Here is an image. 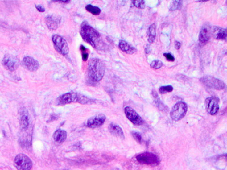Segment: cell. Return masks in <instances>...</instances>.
I'll return each instance as SVG.
<instances>
[{"label": "cell", "instance_id": "cell-24", "mask_svg": "<svg viewBox=\"0 0 227 170\" xmlns=\"http://www.w3.org/2000/svg\"><path fill=\"white\" fill-rule=\"evenodd\" d=\"M182 6V2L180 1H174L173 2L169 7L170 11H175L177 10H180Z\"/></svg>", "mask_w": 227, "mask_h": 170}, {"label": "cell", "instance_id": "cell-5", "mask_svg": "<svg viewBox=\"0 0 227 170\" xmlns=\"http://www.w3.org/2000/svg\"><path fill=\"white\" fill-rule=\"evenodd\" d=\"M14 164L18 170H31L33 166L31 160L23 154H19L15 157Z\"/></svg>", "mask_w": 227, "mask_h": 170}, {"label": "cell", "instance_id": "cell-4", "mask_svg": "<svg viewBox=\"0 0 227 170\" xmlns=\"http://www.w3.org/2000/svg\"><path fill=\"white\" fill-rule=\"evenodd\" d=\"M52 41H53L55 49L59 53L64 56H66L68 54L69 48L68 43L64 38L58 35H54L52 37Z\"/></svg>", "mask_w": 227, "mask_h": 170}, {"label": "cell", "instance_id": "cell-25", "mask_svg": "<svg viewBox=\"0 0 227 170\" xmlns=\"http://www.w3.org/2000/svg\"><path fill=\"white\" fill-rule=\"evenodd\" d=\"M78 102L80 104H89V103H93V101L92 99H90L88 97H86L85 96L79 95L78 94Z\"/></svg>", "mask_w": 227, "mask_h": 170}, {"label": "cell", "instance_id": "cell-1", "mask_svg": "<svg viewBox=\"0 0 227 170\" xmlns=\"http://www.w3.org/2000/svg\"><path fill=\"white\" fill-rule=\"evenodd\" d=\"M80 35L83 40L95 49H97L100 43V35L96 30L86 22L81 25Z\"/></svg>", "mask_w": 227, "mask_h": 170}, {"label": "cell", "instance_id": "cell-26", "mask_svg": "<svg viewBox=\"0 0 227 170\" xmlns=\"http://www.w3.org/2000/svg\"><path fill=\"white\" fill-rule=\"evenodd\" d=\"M173 90V86L171 85L163 86L160 87L159 89V92L160 94H165L167 93L172 92Z\"/></svg>", "mask_w": 227, "mask_h": 170}, {"label": "cell", "instance_id": "cell-15", "mask_svg": "<svg viewBox=\"0 0 227 170\" xmlns=\"http://www.w3.org/2000/svg\"><path fill=\"white\" fill-rule=\"evenodd\" d=\"M119 48L122 51H123L127 54L132 55L134 53H136L137 52L136 49H135L134 47L131 46L127 42L124 40H121L120 41Z\"/></svg>", "mask_w": 227, "mask_h": 170}, {"label": "cell", "instance_id": "cell-9", "mask_svg": "<svg viewBox=\"0 0 227 170\" xmlns=\"http://www.w3.org/2000/svg\"><path fill=\"white\" fill-rule=\"evenodd\" d=\"M124 112L128 119L132 122L137 126L142 125L143 124V120L138 113L133 108L130 106H126L124 108Z\"/></svg>", "mask_w": 227, "mask_h": 170}, {"label": "cell", "instance_id": "cell-22", "mask_svg": "<svg viewBox=\"0 0 227 170\" xmlns=\"http://www.w3.org/2000/svg\"><path fill=\"white\" fill-rule=\"evenodd\" d=\"M153 95H154V97L155 98V104L157 107H158L159 108V110H161V111H166L168 110L167 107L164 105V104L160 101L159 98H158V94H157V93H155V91H153Z\"/></svg>", "mask_w": 227, "mask_h": 170}, {"label": "cell", "instance_id": "cell-33", "mask_svg": "<svg viewBox=\"0 0 227 170\" xmlns=\"http://www.w3.org/2000/svg\"><path fill=\"white\" fill-rule=\"evenodd\" d=\"M175 47L176 49H180L181 47V43L179 41H175Z\"/></svg>", "mask_w": 227, "mask_h": 170}, {"label": "cell", "instance_id": "cell-14", "mask_svg": "<svg viewBox=\"0 0 227 170\" xmlns=\"http://www.w3.org/2000/svg\"><path fill=\"white\" fill-rule=\"evenodd\" d=\"M45 23L48 28L51 31H54L58 27L60 23V19L57 16L48 15L45 18Z\"/></svg>", "mask_w": 227, "mask_h": 170}, {"label": "cell", "instance_id": "cell-10", "mask_svg": "<svg viewBox=\"0 0 227 170\" xmlns=\"http://www.w3.org/2000/svg\"><path fill=\"white\" fill-rule=\"evenodd\" d=\"M78 94L76 93L71 92L64 94L59 97L56 100V103L58 105H65L72 102H78Z\"/></svg>", "mask_w": 227, "mask_h": 170}, {"label": "cell", "instance_id": "cell-29", "mask_svg": "<svg viewBox=\"0 0 227 170\" xmlns=\"http://www.w3.org/2000/svg\"><path fill=\"white\" fill-rule=\"evenodd\" d=\"M132 3L134 4V6L139 9H143L146 7L145 2L144 1H134L132 2Z\"/></svg>", "mask_w": 227, "mask_h": 170}, {"label": "cell", "instance_id": "cell-11", "mask_svg": "<svg viewBox=\"0 0 227 170\" xmlns=\"http://www.w3.org/2000/svg\"><path fill=\"white\" fill-rule=\"evenodd\" d=\"M106 120V116L100 114L93 117H91L86 122V126L90 128H97L101 126Z\"/></svg>", "mask_w": 227, "mask_h": 170}, {"label": "cell", "instance_id": "cell-19", "mask_svg": "<svg viewBox=\"0 0 227 170\" xmlns=\"http://www.w3.org/2000/svg\"><path fill=\"white\" fill-rule=\"evenodd\" d=\"M110 132L114 135V136L120 138H124V134L123 131H122V128L116 124H111L110 126Z\"/></svg>", "mask_w": 227, "mask_h": 170}, {"label": "cell", "instance_id": "cell-21", "mask_svg": "<svg viewBox=\"0 0 227 170\" xmlns=\"http://www.w3.org/2000/svg\"><path fill=\"white\" fill-rule=\"evenodd\" d=\"M147 37L148 41L150 43H153L154 42L156 37V26L155 24H152L150 26L147 30Z\"/></svg>", "mask_w": 227, "mask_h": 170}, {"label": "cell", "instance_id": "cell-2", "mask_svg": "<svg viewBox=\"0 0 227 170\" xmlns=\"http://www.w3.org/2000/svg\"><path fill=\"white\" fill-rule=\"evenodd\" d=\"M105 73V67L101 60L94 58L89 63V75L92 81L98 82L101 81Z\"/></svg>", "mask_w": 227, "mask_h": 170}, {"label": "cell", "instance_id": "cell-35", "mask_svg": "<svg viewBox=\"0 0 227 170\" xmlns=\"http://www.w3.org/2000/svg\"><path fill=\"white\" fill-rule=\"evenodd\" d=\"M226 159H227V155H226Z\"/></svg>", "mask_w": 227, "mask_h": 170}, {"label": "cell", "instance_id": "cell-3", "mask_svg": "<svg viewBox=\"0 0 227 170\" xmlns=\"http://www.w3.org/2000/svg\"><path fill=\"white\" fill-rule=\"evenodd\" d=\"M187 105L183 102H179L174 105L170 112V116L174 121H179L186 114Z\"/></svg>", "mask_w": 227, "mask_h": 170}, {"label": "cell", "instance_id": "cell-18", "mask_svg": "<svg viewBox=\"0 0 227 170\" xmlns=\"http://www.w3.org/2000/svg\"><path fill=\"white\" fill-rule=\"evenodd\" d=\"M29 125V118L27 112L26 110L21 112L20 116V127L23 130L27 129Z\"/></svg>", "mask_w": 227, "mask_h": 170}, {"label": "cell", "instance_id": "cell-31", "mask_svg": "<svg viewBox=\"0 0 227 170\" xmlns=\"http://www.w3.org/2000/svg\"><path fill=\"white\" fill-rule=\"evenodd\" d=\"M163 55H164L165 57L167 59V60H169V61H174V60H175L174 56L171 54H170V53H164Z\"/></svg>", "mask_w": 227, "mask_h": 170}, {"label": "cell", "instance_id": "cell-20", "mask_svg": "<svg viewBox=\"0 0 227 170\" xmlns=\"http://www.w3.org/2000/svg\"><path fill=\"white\" fill-rule=\"evenodd\" d=\"M210 39V33L207 27H203L199 35V41L200 43H206Z\"/></svg>", "mask_w": 227, "mask_h": 170}, {"label": "cell", "instance_id": "cell-6", "mask_svg": "<svg viewBox=\"0 0 227 170\" xmlns=\"http://www.w3.org/2000/svg\"><path fill=\"white\" fill-rule=\"evenodd\" d=\"M136 159L138 162L146 165H158L160 163L159 158L155 154L145 152V153L139 154L136 156Z\"/></svg>", "mask_w": 227, "mask_h": 170}, {"label": "cell", "instance_id": "cell-34", "mask_svg": "<svg viewBox=\"0 0 227 170\" xmlns=\"http://www.w3.org/2000/svg\"><path fill=\"white\" fill-rule=\"evenodd\" d=\"M114 170H119V169H114Z\"/></svg>", "mask_w": 227, "mask_h": 170}, {"label": "cell", "instance_id": "cell-32", "mask_svg": "<svg viewBox=\"0 0 227 170\" xmlns=\"http://www.w3.org/2000/svg\"><path fill=\"white\" fill-rule=\"evenodd\" d=\"M35 7L37 10L39 11V12H44L45 11V7H43V6L41 5H37V6H35Z\"/></svg>", "mask_w": 227, "mask_h": 170}, {"label": "cell", "instance_id": "cell-8", "mask_svg": "<svg viewBox=\"0 0 227 170\" xmlns=\"http://www.w3.org/2000/svg\"><path fill=\"white\" fill-rule=\"evenodd\" d=\"M200 80H201L202 82L204 85H206L211 89H214L216 90H222L226 86L223 82L212 77H204Z\"/></svg>", "mask_w": 227, "mask_h": 170}, {"label": "cell", "instance_id": "cell-16", "mask_svg": "<svg viewBox=\"0 0 227 170\" xmlns=\"http://www.w3.org/2000/svg\"><path fill=\"white\" fill-rule=\"evenodd\" d=\"M67 137V132L62 130H57L53 134L54 140L59 143H62L66 140Z\"/></svg>", "mask_w": 227, "mask_h": 170}, {"label": "cell", "instance_id": "cell-12", "mask_svg": "<svg viewBox=\"0 0 227 170\" xmlns=\"http://www.w3.org/2000/svg\"><path fill=\"white\" fill-rule=\"evenodd\" d=\"M206 110L211 115H215L219 110V106L215 98H208L205 101Z\"/></svg>", "mask_w": 227, "mask_h": 170}, {"label": "cell", "instance_id": "cell-17", "mask_svg": "<svg viewBox=\"0 0 227 170\" xmlns=\"http://www.w3.org/2000/svg\"><path fill=\"white\" fill-rule=\"evenodd\" d=\"M213 36L216 39H225L227 37V31L219 27H215L213 31Z\"/></svg>", "mask_w": 227, "mask_h": 170}, {"label": "cell", "instance_id": "cell-28", "mask_svg": "<svg viewBox=\"0 0 227 170\" xmlns=\"http://www.w3.org/2000/svg\"><path fill=\"white\" fill-rule=\"evenodd\" d=\"M80 50L82 51V59H83L84 61H86L87 59H88V56H89V53H87L86 49V48L83 45H81L80 46Z\"/></svg>", "mask_w": 227, "mask_h": 170}, {"label": "cell", "instance_id": "cell-7", "mask_svg": "<svg viewBox=\"0 0 227 170\" xmlns=\"http://www.w3.org/2000/svg\"><path fill=\"white\" fill-rule=\"evenodd\" d=\"M2 64L8 71H14L19 66V60L15 56L7 54L3 59Z\"/></svg>", "mask_w": 227, "mask_h": 170}, {"label": "cell", "instance_id": "cell-30", "mask_svg": "<svg viewBox=\"0 0 227 170\" xmlns=\"http://www.w3.org/2000/svg\"><path fill=\"white\" fill-rule=\"evenodd\" d=\"M132 136L134 137V138L135 139H136V140L138 143H141L142 142V136H141V134H140L138 133V132H133L132 133Z\"/></svg>", "mask_w": 227, "mask_h": 170}, {"label": "cell", "instance_id": "cell-27", "mask_svg": "<svg viewBox=\"0 0 227 170\" xmlns=\"http://www.w3.org/2000/svg\"><path fill=\"white\" fill-rule=\"evenodd\" d=\"M162 66H163L162 62L160 61V60H154V61H153L150 64V67L152 68H154V69H159Z\"/></svg>", "mask_w": 227, "mask_h": 170}, {"label": "cell", "instance_id": "cell-23", "mask_svg": "<svg viewBox=\"0 0 227 170\" xmlns=\"http://www.w3.org/2000/svg\"><path fill=\"white\" fill-rule=\"evenodd\" d=\"M85 8L87 11L94 15H98L100 14V12H101V10H100L99 7L93 6L92 5H87Z\"/></svg>", "mask_w": 227, "mask_h": 170}, {"label": "cell", "instance_id": "cell-13", "mask_svg": "<svg viewBox=\"0 0 227 170\" xmlns=\"http://www.w3.org/2000/svg\"><path fill=\"white\" fill-rule=\"evenodd\" d=\"M22 65L29 71H35L39 67V63L37 60L31 56H25L22 60Z\"/></svg>", "mask_w": 227, "mask_h": 170}]
</instances>
